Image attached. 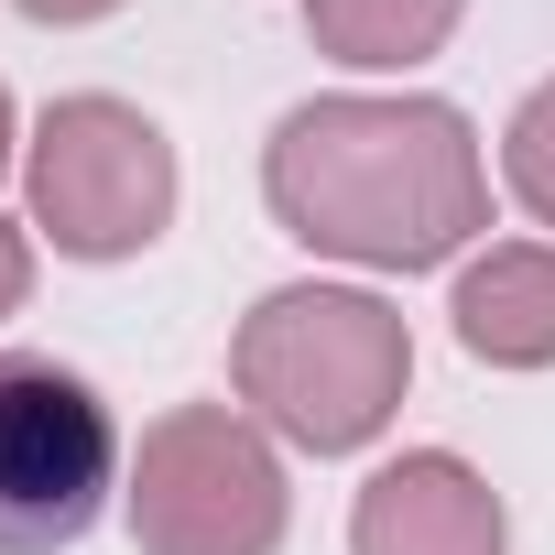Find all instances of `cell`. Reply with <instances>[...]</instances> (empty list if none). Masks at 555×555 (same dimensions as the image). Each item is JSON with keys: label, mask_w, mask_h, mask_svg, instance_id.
Instances as JSON below:
<instances>
[{"label": "cell", "mask_w": 555, "mask_h": 555, "mask_svg": "<svg viewBox=\"0 0 555 555\" xmlns=\"http://www.w3.org/2000/svg\"><path fill=\"white\" fill-rule=\"evenodd\" d=\"M261 207L317 261L436 272L490 229V164L457 99L425 88H327L261 142Z\"/></svg>", "instance_id": "obj_1"}, {"label": "cell", "mask_w": 555, "mask_h": 555, "mask_svg": "<svg viewBox=\"0 0 555 555\" xmlns=\"http://www.w3.org/2000/svg\"><path fill=\"white\" fill-rule=\"evenodd\" d=\"M229 382L240 414L272 447H306V457H360L414 382V327L403 306H382L371 284H272L240 338H229Z\"/></svg>", "instance_id": "obj_2"}, {"label": "cell", "mask_w": 555, "mask_h": 555, "mask_svg": "<svg viewBox=\"0 0 555 555\" xmlns=\"http://www.w3.org/2000/svg\"><path fill=\"white\" fill-rule=\"evenodd\" d=\"M120 512L142 555H284V522H295L284 447L240 403H175L142 425L120 468Z\"/></svg>", "instance_id": "obj_3"}, {"label": "cell", "mask_w": 555, "mask_h": 555, "mask_svg": "<svg viewBox=\"0 0 555 555\" xmlns=\"http://www.w3.org/2000/svg\"><path fill=\"white\" fill-rule=\"evenodd\" d=\"M23 229L66 261H131L175 229V142L131 99H55L23 142Z\"/></svg>", "instance_id": "obj_4"}, {"label": "cell", "mask_w": 555, "mask_h": 555, "mask_svg": "<svg viewBox=\"0 0 555 555\" xmlns=\"http://www.w3.org/2000/svg\"><path fill=\"white\" fill-rule=\"evenodd\" d=\"M120 414L88 371L0 349V555H66L120 490Z\"/></svg>", "instance_id": "obj_5"}, {"label": "cell", "mask_w": 555, "mask_h": 555, "mask_svg": "<svg viewBox=\"0 0 555 555\" xmlns=\"http://www.w3.org/2000/svg\"><path fill=\"white\" fill-rule=\"evenodd\" d=\"M512 522H501V490L457 457V447H403L360 479V512H349V555H501Z\"/></svg>", "instance_id": "obj_6"}, {"label": "cell", "mask_w": 555, "mask_h": 555, "mask_svg": "<svg viewBox=\"0 0 555 555\" xmlns=\"http://www.w3.org/2000/svg\"><path fill=\"white\" fill-rule=\"evenodd\" d=\"M457 349L490 371H555V240H490L457 261Z\"/></svg>", "instance_id": "obj_7"}, {"label": "cell", "mask_w": 555, "mask_h": 555, "mask_svg": "<svg viewBox=\"0 0 555 555\" xmlns=\"http://www.w3.org/2000/svg\"><path fill=\"white\" fill-rule=\"evenodd\" d=\"M468 0H306V34L327 66H360V77H403L425 55H447Z\"/></svg>", "instance_id": "obj_8"}, {"label": "cell", "mask_w": 555, "mask_h": 555, "mask_svg": "<svg viewBox=\"0 0 555 555\" xmlns=\"http://www.w3.org/2000/svg\"><path fill=\"white\" fill-rule=\"evenodd\" d=\"M501 185L522 196L533 229H555V77L512 109V131H501Z\"/></svg>", "instance_id": "obj_9"}, {"label": "cell", "mask_w": 555, "mask_h": 555, "mask_svg": "<svg viewBox=\"0 0 555 555\" xmlns=\"http://www.w3.org/2000/svg\"><path fill=\"white\" fill-rule=\"evenodd\" d=\"M23 295H34V229L0 218V317H23Z\"/></svg>", "instance_id": "obj_10"}, {"label": "cell", "mask_w": 555, "mask_h": 555, "mask_svg": "<svg viewBox=\"0 0 555 555\" xmlns=\"http://www.w3.org/2000/svg\"><path fill=\"white\" fill-rule=\"evenodd\" d=\"M12 12H23V23H55V34H77V23H109L120 0H12Z\"/></svg>", "instance_id": "obj_11"}, {"label": "cell", "mask_w": 555, "mask_h": 555, "mask_svg": "<svg viewBox=\"0 0 555 555\" xmlns=\"http://www.w3.org/2000/svg\"><path fill=\"white\" fill-rule=\"evenodd\" d=\"M12 142H23V131H12V88H0V175H12Z\"/></svg>", "instance_id": "obj_12"}]
</instances>
